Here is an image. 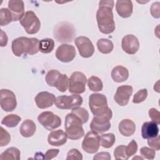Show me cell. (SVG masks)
Returning a JSON list of instances; mask_svg holds the SVG:
<instances>
[{"label": "cell", "instance_id": "cell-1", "mask_svg": "<svg viewBox=\"0 0 160 160\" xmlns=\"http://www.w3.org/2000/svg\"><path fill=\"white\" fill-rule=\"evenodd\" d=\"M114 1H100L96 12L98 26L101 32L108 34L115 30V22L112 13Z\"/></svg>", "mask_w": 160, "mask_h": 160}, {"label": "cell", "instance_id": "cell-2", "mask_svg": "<svg viewBox=\"0 0 160 160\" xmlns=\"http://www.w3.org/2000/svg\"><path fill=\"white\" fill-rule=\"evenodd\" d=\"M39 41L35 38L19 37L14 39L12 42V51L18 57L22 54L34 55L38 53Z\"/></svg>", "mask_w": 160, "mask_h": 160}, {"label": "cell", "instance_id": "cell-3", "mask_svg": "<svg viewBox=\"0 0 160 160\" xmlns=\"http://www.w3.org/2000/svg\"><path fill=\"white\" fill-rule=\"evenodd\" d=\"M81 120L74 114L71 112L65 118L64 128L66 133L69 139L78 140L81 139L84 134Z\"/></svg>", "mask_w": 160, "mask_h": 160}, {"label": "cell", "instance_id": "cell-4", "mask_svg": "<svg viewBox=\"0 0 160 160\" xmlns=\"http://www.w3.org/2000/svg\"><path fill=\"white\" fill-rule=\"evenodd\" d=\"M76 32L74 26L67 21L59 22L54 26L53 30L54 38L60 42H71L76 35Z\"/></svg>", "mask_w": 160, "mask_h": 160}, {"label": "cell", "instance_id": "cell-5", "mask_svg": "<svg viewBox=\"0 0 160 160\" xmlns=\"http://www.w3.org/2000/svg\"><path fill=\"white\" fill-rule=\"evenodd\" d=\"M89 106L93 116L112 113L108 106L105 95L100 93H93L89 98Z\"/></svg>", "mask_w": 160, "mask_h": 160}, {"label": "cell", "instance_id": "cell-6", "mask_svg": "<svg viewBox=\"0 0 160 160\" xmlns=\"http://www.w3.org/2000/svg\"><path fill=\"white\" fill-rule=\"evenodd\" d=\"M47 84L52 87H55L60 92H65L69 84V78L65 74L61 73L56 69L49 71L45 78Z\"/></svg>", "mask_w": 160, "mask_h": 160}, {"label": "cell", "instance_id": "cell-7", "mask_svg": "<svg viewBox=\"0 0 160 160\" xmlns=\"http://www.w3.org/2000/svg\"><path fill=\"white\" fill-rule=\"evenodd\" d=\"M19 22L29 34L37 33L41 28L40 20L32 11H26Z\"/></svg>", "mask_w": 160, "mask_h": 160}, {"label": "cell", "instance_id": "cell-8", "mask_svg": "<svg viewBox=\"0 0 160 160\" xmlns=\"http://www.w3.org/2000/svg\"><path fill=\"white\" fill-rule=\"evenodd\" d=\"M86 77L82 72L79 71L72 72L69 79V92L74 94L83 93L86 90Z\"/></svg>", "mask_w": 160, "mask_h": 160}, {"label": "cell", "instance_id": "cell-9", "mask_svg": "<svg viewBox=\"0 0 160 160\" xmlns=\"http://www.w3.org/2000/svg\"><path fill=\"white\" fill-rule=\"evenodd\" d=\"M82 103V98L80 95L72 94L71 96H60L56 98L55 106L61 109H73L80 107Z\"/></svg>", "mask_w": 160, "mask_h": 160}, {"label": "cell", "instance_id": "cell-10", "mask_svg": "<svg viewBox=\"0 0 160 160\" xmlns=\"http://www.w3.org/2000/svg\"><path fill=\"white\" fill-rule=\"evenodd\" d=\"M112 113L94 116L90 124V128L98 133H103L111 128L110 119Z\"/></svg>", "mask_w": 160, "mask_h": 160}, {"label": "cell", "instance_id": "cell-11", "mask_svg": "<svg viewBox=\"0 0 160 160\" xmlns=\"http://www.w3.org/2000/svg\"><path fill=\"white\" fill-rule=\"evenodd\" d=\"M38 122L46 129L53 130L61 124V118L51 111H44L41 112L38 117Z\"/></svg>", "mask_w": 160, "mask_h": 160}, {"label": "cell", "instance_id": "cell-12", "mask_svg": "<svg viewBox=\"0 0 160 160\" xmlns=\"http://www.w3.org/2000/svg\"><path fill=\"white\" fill-rule=\"evenodd\" d=\"M100 136L94 131H90L86 133L82 142L83 150L89 154L96 152L100 146Z\"/></svg>", "mask_w": 160, "mask_h": 160}, {"label": "cell", "instance_id": "cell-13", "mask_svg": "<svg viewBox=\"0 0 160 160\" xmlns=\"http://www.w3.org/2000/svg\"><path fill=\"white\" fill-rule=\"evenodd\" d=\"M74 43L82 58L91 57L94 52V48L91 41L86 36H79L74 39Z\"/></svg>", "mask_w": 160, "mask_h": 160}, {"label": "cell", "instance_id": "cell-14", "mask_svg": "<svg viewBox=\"0 0 160 160\" xmlns=\"http://www.w3.org/2000/svg\"><path fill=\"white\" fill-rule=\"evenodd\" d=\"M0 105L6 112L14 111L17 106L16 98L14 93L9 89H1L0 92Z\"/></svg>", "mask_w": 160, "mask_h": 160}, {"label": "cell", "instance_id": "cell-15", "mask_svg": "<svg viewBox=\"0 0 160 160\" xmlns=\"http://www.w3.org/2000/svg\"><path fill=\"white\" fill-rule=\"evenodd\" d=\"M76 49L72 45L62 44L60 45L56 51V58L63 62L72 61L76 56Z\"/></svg>", "mask_w": 160, "mask_h": 160}, {"label": "cell", "instance_id": "cell-16", "mask_svg": "<svg viewBox=\"0 0 160 160\" xmlns=\"http://www.w3.org/2000/svg\"><path fill=\"white\" fill-rule=\"evenodd\" d=\"M133 92V88L131 86L123 85L119 86L114 96L115 102L121 106H126L129 102V98Z\"/></svg>", "mask_w": 160, "mask_h": 160}, {"label": "cell", "instance_id": "cell-17", "mask_svg": "<svg viewBox=\"0 0 160 160\" xmlns=\"http://www.w3.org/2000/svg\"><path fill=\"white\" fill-rule=\"evenodd\" d=\"M122 50L129 54H134L139 48L138 39L132 34H128L123 37L121 42Z\"/></svg>", "mask_w": 160, "mask_h": 160}, {"label": "cell", "instance_id": "cell-18", "mask_svg": "<svg viewBox=\"0 0 160 160\" xmlns=\"http://www.w3.org/2000/svg\"><path fill=\"white\" fill-rule=\"evenodd\" d=\"M55 96L48 91L39 92L34 98L37 106L40 109H46L51 107L56 100Z\"/></svg>", "mask_w": 160, "mask_h": 160}, {"label": "cell", "instance_id": "cell-19", "mask_svg": "<svg viewBox=\"0 0 160 160\" xmlns=\"http://www.w3.org/2000/svg\"><path fill=\"white\" fill-rule=\"evenodd\" d=\"M8 9L12 14V21H20L25 14L23 1H9Z\"/></svg>", "mask_w": 160, "mask_h": 160}, {"label": "cell", "instance_id": "cell-20", "mask_svg": "<svg viewBox=\"0 0 160 160\" xmlns=\"http://www.w3.org/2000/svg\"><path fill=\"white\" fill-rule=\"evenodd\" d=\"M67 134L61 129H58L51 132L48 134V142L54 146H60L64 144L67 141Z\"/></svg>", "mask_w": 160, "mask_h": 160}, {"label": "cell", "instance_id": "cell-21", "mask_svg": "<svg viewBox=\"0 0 160 160\" xmlns=\"http://www.w3.org/2000/svg\"><path fill=\"white\" fill-rule=\"evenodd\" d=\"M116 10L118 14L122 18H127L131 16L133 10V5L131 1H117Z\"/></svg>", "mask_w": 160, "mask_h": 160}, {"label": "cell", "instance_id": "cell-22", "mask_svg": "<svg viewBox=\"0 0 160 160\" xmlns=\"http://www.w3.org/2000/svg\"><path fill=\"white\" fill-rule=\"evenodd\" d=\"M158 125L152 121L144 122L141 127V136L142 138L148 139L157 136L159 133Z\"/></svg>", "mask_w": 160, "mask_h": 160}, {"label": "cell", "instance_id": "cell-23", "mask_svg": "<svg viewBox=\"0 0 160 160\" xmlns=\"http://www.w3.org/2000/svg\"><path fill=\"white\" fill-rule=\"evenodd\" d=\"M120 133L126 137L131 136L136 131V124L134 121L129 119L122 120L118 126Z\"/></svg>", "mask_w": 160, "mask_h": 160}, {"label": "cell", "instance_id": "cell-24", "mask_svg": "<svg viewBox=\"0 0 160 160\" xmlns=\"http://www.w3.org/2000/svg\"><path fill=\"white\" fill-rule=\"evenodd\" d=\"M129 71L126 68L122 66H115L111 71V78L116 82H122L128 79Z\"/></svg>", "mask_w": 160, "mask_h": 160}, {"label": "cell", "instance_id": "cell-25", "mask_svg": "<svg viewBox=\"0 0 160 160\" xmlns=\"http://www.w3.org/2000/svg\"><path fill=\"white\" fill-rule=\"evenodd\" d=\"M36 126L32 120L26 119L21 125L19 131L21 134L25 138H29L34 135L36 132Z\"/></svg>", "mask_w": 160, "mask_h": 160}, {"label": "cell", "instance_id": "cell-26", "mask_svg": "<svg viewBox=\"0 0 160 160\" xmlns=\"http://www.w3.org/2000/svg\"><path fill=\"white\" fill-rule=\"evenodd\" d=\"M20 151L15 148L11 147L8 148L5 151L1 153L0 159L1 160H19L20 159Z\"/></svg>", "mask_w": 160, "mask_h": 160}, {"label": "cell", "instance_id": "cell-27", "mask_svg": "<svg viewBox=\"0 0 160 160\" xmlns=\"http://www.w3.org/2000/svg\"><path fill=\"white\" fill-rule=\"evenodd\" d=\"M97 47L99 51L101 53L109 54L112 51L114 48V45L111 41L108 39L101 38L98 41Z\"/></svg>", "mask_w": 160, "mask_h": 160}, {"label": "cell", "instance_id": "cell-28", "mask_svg": "<svg viewBox=\"0 0 160 160\" xmlns=\"http://www.w3.org/2000/svg\"><path fill=\"white\" fill-rule=\"evenodd\" d=\"M54 48V41L50 38L42 39L39 41V51L44 54H48L53 50Z\"/></svg>", "mask_w": 160, "mask_h": 160}, {"label": "cell", "instance_id": "cell-29", "mask_svg": "<svg viewBox=\"0 0 160 160\" xmlns=\"http://www.w3.org/2000/svg\"><path fill=\"white\" fill-rule=\"evenodd\" d=\"M88 86L91 91L94 92L101 91L103 88L101 79L95 76H92L88 79Z\"/></svg>", "mask_w": 160, "mask_h": 160}, {"label": "cell", "instance_id": "cell-30", "mask_svg": "<svg viewBox=\"0 0 160 160\" xmlns=\"http://www.w3.org/2000/svg\"><path fill=\"white\" fill-rule=\"evenodd\" d=\"M21 120V117H19L17 114H11L7 115L2 119L1 124L5 125L8 128H14L19 124Z\"/></svg>", "mask_w": 160, "mask_h": 160}, {"label": "cell", "instance_id": "cell-31", "mask_svg": "<svg viewBox=\"0 0 160 160\" xmlns=\"http://www.w3.org/2000/svg\"><path fill=\"white\" fill-rule=\"evenodd\" d=\"M116 141L115 135L112 133L103 134L100 136V145L105 148H109L113 146Z\"/></svg>", "mask_w": 160, "mask_h": 160}, {"label": "cell", "instance_id": "cell-32", "mask_svg": "<svg viewBox=\"0 0 160 160\" xmlns=\"http://www.w3.org/2000/svg\"><path fill=\"white\" fill-rule=\"evenodd\" d=\"M12 21V16L11 11L8 8H1L0 9V25L4 26Z\"/></svg>", "mask_w": 160, "mask_h": 160}, {"label": "cell", "instance_id": "cell-33", "mask_svg": "<svg viewBox=\"0 0 160 160\" xmlns=\"http://www.w3.org/2000/svg\"><path fill=\"white\" fill-rule=\"evenodd\" d=\"M71 112L76 115L81 120L82 124L86 123L89 119V113L88 111L83 108L78 107L74 108L72 109Z\"/></svg>", "mask_w": 160, "mask_h": 160}, {"label": "cell", "instance_id": "cell-34", "mask_svg": "<svg viewBox=\"0 0 160 160\" xmlns=\"http://www.w3.org/2000/svg\"><path fill=\"white\" fill-rule=\"evenodd\" d=\"M114 156L116 160L128 159V157L126 154V146L120 145L115 148L114 151Z\"/></svg>", "mask_w": 160, "mask_h": 160}, {"label": "cell", "instance_id": "cell-35", "mask_svg": "<svg viewBox=\"0 0 160 160\" xmlns=\"http://www.w3.org/2000/svg\"><path fill=\"white\" fill-rule=\"evenodd\" d=\"M148 96V91L146 89L139 90L133 97L132 102L135 104H139L143 102Z\"/></svg>", "mask_w": 160, "mask_h": 160}, {"label": "cell", "instance_id": "cell-36", "mask_svg": "<svg viewBox=\"0 0 160 160\" xmlns=\"http://www.w3.org/2000/svg\"><path fill=\"white\" fill-rule=\"evenodd\" d=\"M0 146L3 147L8 145L11 141V136L9 132L2 126L0 128Z\"/></svg>", "mask_w": 160, "mask_h": 160}, {"label": "cell", "instance_id": "cell-37", "mask_svg": "<svg viewBox=\"0 0 160 160\" xmlns=\"http://www.w3.org/2000/svg\"><path fill=\"white\" fill-rule=\"evenodd\" d=\"M140 153L142 158L147 159H153L156 155L155 150L148 147H142L140 149Z\"/></svg>", "mask_w": 160, "mask_h": 160}, {"label": "cell", "instance_id": "cell-38", "mask_svg": "<svg viewBox=\"0 0 160 160\" xmlns=\"http://www.w3.org/2000/svg\"><path fill=\"white\" fill-rule=\"evenodd\" d=\"M138 150V144L135 140L132 139L127 146H126V154L128 158L135 154Z\"/></svg>", "mask_w": 160, "mask_h": 160}, {"label": "cell", "instance_id": "cell-39", "mask_svg": "<svg viewBox=\"0 0 160 160\" xmlns=\"http://www.w3.org/2000/svg\"><path fill=\"white\" fill-rule=\"evenodd\" d=\"M82 156L81 152L77 149H71L67 154L66 160H82Z\"/></svg>", "mask_w": 160, "mask_h": 160}, {"label": "cell", "instance_id": "cell-40", "mask_svg": "<svg viewBox=\"0 0 160 160\" xmlns=\"http://www.w3.org/2000/svg\"><path fill=\"white\" fill-rule=\"evenodd\" d=\"M149 116L152 121L157 124H160V112L155 108H151L148 111Z\"/></svg>", "mask_w": 160, "mask_h": 160}, {"label": "cell", "instance_id": "cell-41", "mask_svg": "<svg viewBox=\"0 0 160 160\" xmlns=\"http://www.w3.org/2000/svg\"><path fill=\"white\" fill-rule=\"evenodd\" d=\"M148 145L153 149L159 151L160 149V137L159 135L157 136L148 139Z\"/></svg>", "mask_w": 160, "mask_h": 160}, {"label": "cell", "instance_id": "cell-42", "mask_svg": "<svg viewBox=\"0 0 160 160\" xmlns=\"http://www.w3.org/2000/svg\"><path fill=\"white\" fill-rule=\"evenodd\" d=\"M159 2H154L150 9L151 14V15L155 18H159L160 17V14H159Z\"/></svg>", "mask_w": 160, "mask_h": 160}, {"label": "cell", "instance_id": "cell-43", "mask_svg": "<svg viewBox=\"0 0 160 160\" xmlns=\"http://www.w3.org/2000/svg\"><path fill=\"white\" fill-rule=\"evenodd\" d=\"M59 152V150L58 149H48L44 154V159L47 160L53 159L57 156Z\"/></svg>", "mask_w": 160, "mask_h": 160}, {"label": "cell", "instance_id": "cell-44", "mask_svg": "<svg viewBox=\"0 0 160 160\" xmlns=\"http://www.w3.org/2000/svg\"><path fill=\"white\" fill-rule=\"evenodd\" d=\"M94 160H99V159H106V160H109L111 159V156L110 154L108 152H101L96 154L94 158Z\"/></svg>", "mask_w": 160, "mask_h": 160}, {"label": "cell", "instance_id": "cell-45", "mask_svg": "<svg viewBox=\"0 0 160 160\" xmlns=\"http://www.w3.org/2000/svg\"><path fill=\"white\" fill-rule=\"evenodd\" d=\"M8 36L6 34V32H4L2 29H1V39H0V46L1 47H4L6 46L7 45L8 43Z\"/></svg>", "mask_w": 160, "mask_h": 160}, {"label": "cell", "instance_id": "cell-46", "mask_svg": "<svg viewBox=\"0 0 160 160\" xmlns=\"http://www.w3.org/2000/svg\"><path fill=\"white\" fill-rule=\"evenodd\" d=\"M36 156H35V158L36 159H44V157H41V156H44V155L42 153V152H37L36 154Z\"/></svg>", "mask_w": 160, "mask_h": 160}, {"label": "cell", "instance_id": "cell-47", "mask_svg": "<svg viewBox=\"0 0 160 160\" xmlns=\"http://www.w3.org/2000/svg\"><path fill=\"white\" fill-rule=\"evenodd\" d=\"M142 159L143 158L141 157H134L132 158V159Z\"/></svg>", "mask_w": 160, "mask_h": 160}]
</instances>
